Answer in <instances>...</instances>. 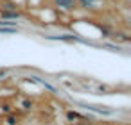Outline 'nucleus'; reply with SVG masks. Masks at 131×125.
<instances>
[{"mask_svg":"<svg viewBox=\"0 0 131 125\" xmlns=\"http://www.w3.org/2000/svg\"><path fill=\"white\" fill-rule=\"evenodd\" d=\"M75 118H79L77 113H68V120H75Z\"/></svg>","mask_w":131,"mask_h":125,"instance_id":"obj_3","label":"nucleus"},{"mask_svg":"<svg viewBox=\"0 0 131 125\" xmlns=\"http://www.w3.org/2000/svg\"><path fill=\"white\" fill-rule=\"evenodd\" d=\"M2 16H4V18H18V13H13V11H2Z\"/></svg>","mask_w":131,"mask_h":125,"instance_id":"obj_2","label":"nucleus"},{"mask_svg":"<svg viewBox=\"0 0 131 125\" xmlns=\"http://www.w3.org/2000/svg\"><path fill=\"white\" fill-rule=\"evenodd\" d=\"M56 4L59 6V7H72L74 6V0H56Z\"/></svg>","mask_w":131,"mask_h":125,"instance_id":"obj_1","label":"nucleus"},{"mask_svg":"<svg viewBox=\"0 0 131 125\" xmlns=\"http://www.w3.org/2000/svg\"><path fill=\"white\" fill-rule=\"evenodd\" d=\"M92 2H93V0H83V6H90Z\"/></svg>","mask_w":131,"mask_h":125,"instance_id":"obj_4","label":"nucleus"}]
</instances>
